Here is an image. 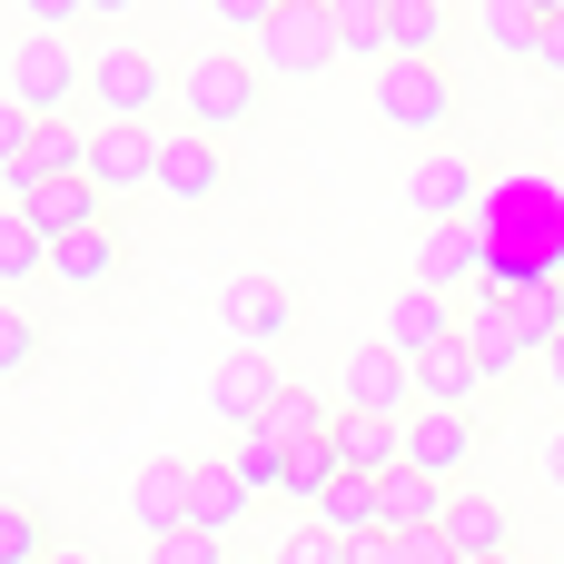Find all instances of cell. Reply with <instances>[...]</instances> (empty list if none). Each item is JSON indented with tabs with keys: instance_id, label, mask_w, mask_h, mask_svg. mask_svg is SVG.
Listing matches in <instances>:
<instances>
[{
	"instance_id": "obj_9",
	"label": "cell",
	"mask_w": 564,
	"mask_h": 564,
	"mask_svg": "<svg viewBox=\"0 0 564 564\" xmlns=\"http://www.w3.org/2000/svg\"><path fill=\"white\" fill-rule=\"evenodd\" d=\"M89 188H99V198L159 188V129H139V119H109V129H89Z\"/></svg>"
},
{
	"instance_id": "obj_45",
	"label": "cell",
	"mask_w": 564,
	"mask_h": 564,
	"mask_svg": "<svg viewBox=\"0 0 564 564\" xmlns=\"http://www.w3.org/2000/svg\"><path fill=\"white\" fill-rule=\"evenodd\" d=\"M50 564H99V555H79V545H59V555H50Z\"/></svg>"
},
{
	"instance_id": "obj_49",
	"label": "cell",
	"mask_w": 564,
	"mask_h": 564,
	"mask_svg": "<svg viewBox=\"0 0 564 564\" xmlns=\"http://www.w3.org/2000/svg\"><path fill=\"white\" fill-rule=\"evenodd\" d=\"M486 564H516V555H486Z\"/></svg>"
},
{
	"instance_id": "obj_42",
	"label": "cell",
	"mask_w": 564,
	"mask_h": 564,
	"mask_svg": "<svg viewBox=\"0 0 564 564\" xmlns=\"http://www.w3.org/2000/svg\"><path fill=\"white\" fill-rule=\"evenodd\" d=\"M535 69H564V10H545V30H535Z\"/></svg>"
},
{
	"instance_id": "obj_12",
	"label": "cell",
	"mask_w": 564,
	"mask_h": 564,
	"mask_svg": "<svg viewBox=\"0 0 564 564\" xmlns=\"http://www.w3.org/2000/svg\"><path fill=\"white\" fill-rule=\"evenodd\" d=\"M327 446H337V466H347V476H397V466H406V416H367V406H337Z\"/></svg>"
},
{
	"instance_id": "obj_16",
	"label": "cell",
	"mask_w": 564,
	"mask_h": 564,
	"mask_svg": "<svg viewBox=\"0 0 564 564\" xmlns=\"http://www.w3.org/2000/svg\"><path fill=\"white\" fill-rule=\"evenodd\" d=\"M377 337H387L397 357H426V347H446V337H456V307H446L436 288H397V297H387V327H377Z\"/></svg>"
},
{
	"instance_id": "obj_19",
	"label": "cell",
	"mask_w": 564,
	"mask_h": 564,
	"mask_svg": "<svg viewBox=\"0 0 564 564\" xmlns=\"http://www.w3.org/2000/svg\"><path fill=\"white\" fill-rule=\"evenodd\" d=\"M10 208H30V228L59 248V238H79V228H99V188L89 178H40L30 198H10Z\"/></svg>"
},
{
	"instance_id": "obj_2",
	"label": "cell",
	"mask_w": 564,
	"mask_h": 564,
	"mask_svg": "<svg viewBox=\"0 0 564 564\" xmlns=\"http://www.w3.org/2000/svg\"><path fill=\"white\" fill-rule=\"evenodd\" d=\"M178 109H188V129H238L248 109H258V59H238V50H198L188 69H178Z\"/></svg>"
},
{
	"instance_id": "obj_4",
	"label": "cell",
	"mask_w": 564,
	"mask_h": 564,
	"mask_svg": "<svg viewBox=\"0 0 564 564\" xmlns=\"http://www.w3.org/2000/svg\"><path fill=\"white\" fill-rule=\"evenodd\" d=\"M327 59H347V50H337L327 0H288V10L258 30V69H278V79H317Z\"/></svg>"
},
{
	"instance_id": "obj_3",
	"label": "cell",
	"mask_w": 564,
	"mask_h": 564,
	"mask_svg": "<svg viewBox=\"0 0 564 564\" xmlns=\"http://www.w3.org/2000/svg\"><path fill=\"white\" fill-rule=\"evenodd\" d=\"M89 99H99L109 119H139V129H149V109L178 99V89H169V69H159L139 40H109V50H89Z\"/></svg>"
},
{
	"instance_id": "obj_47",
	"label": "cell",
	"mask_w": 564,
	"mask_h": 564,
	"mask_svg": "<svg viewBox=\"0 0 564 564\" xmlns=\"http://www.w3.org/2000/svg\"><path fill=\"white\" fill-rule=\"evenodd\" d=\"M525 10H564V0H525Z\"/></svg>"
},
{
	"instance_id": "obj_34",
	"label": "cell",
	"mask_w": 564,
	"mask_h": 564,
	"mask_svg": "<svg viewBox=\"0 0 564 564\" xmlns=\"http://www.w3.org/2000/svg\"><path fill=\"white\" fill-rule=\"evenodd\" d=\"M149 564H228V535H208V525H178V535H159Z\"/></svg>"
},
{
	"instance_id": "obj_1",
	"label": "cell",
	"mask_w": 564,
	"mask_h": 564,
	"mask_svg": "<svg viewBox=\"0 0 564 564\" xmlns=\"http://www.w3.org/2000/svg\"><path fill=\"white\" fill-rule=\"evenodd\" d=\"M0 89H10V99H20L30 119H59V109H69L79 89H89V59H79V50H69L59 30H30V40L10 50V69H0Z\"/></svg>"
},
{
	"instance_id": "obj_21",
	"label": "cell",
	"mask_w": 564,
	"mask_h": 564,
	"mask_svg": "<svg viewBox=\"0 0 564 564\" xmlns=\"http://www.w3.org/2000/svg\"><path fill=\"white\" fill-rule=\"evenodd\" d=\"M476 387H486V367H476L466 327H456L446 347H426V357H416V406H476Z\"/></svg>"
},
{
	"instance_id": "obj_27",
	"label": "cell",
	"mask_w": 564,
	"mask_h": 564,
	"mask_svg": "<svg viewBox=\"0 0 564 564\" xmlns=\"http://www.w3.org/2000/svg\"><path fill=\"white\" fill-rule=\"evenodd\" d=\"M248 486H238V466H198V506H188V525H208V535H238L248 525Z\"/></svg>"
},
{
	"instance_id": "obj_22",
	"label": "cell",
	"mask_w": 564,
	"mask_h": 564,
	"mask_svg": "<svg viewBox=\"0 0 564 564\" xmlns=\"http://www.w3.org/2000/svg\"><path fill=\"white\" fill-rule=\"evenodd\" d=\"M377 496H387V535H426V525H446V496H456V486L397 466V476H377Z\"/></svg>"
},
{
	"instance_id": "obj_28",
	"label": "cell",
	"mask_w": 564,
	"mask_h": 564,
	"mask_svg": "<svg viewBox=\"0 0 564 564\" xmlns=\"http://www.w3.org/2000/svg\"><path fill=\"white\" fill-rule=\"evenodd\" d=\"M387 40H397V59H446V0H397Z\"/></svg>"
},
{
	"instance_id": "obj_40",
	"label": "cell",
	"mask_w": 564,
	"mask_h": 564,
	"mask_svg": "<svg viewBox=\"0 0 564 564\" xmlns=\"http://www.w3.org/2000/svg\"><path fill=\"white\" fill-rule=\"evenodd\" d=\"M20 10H30L40 30H69V20H89V0H20Z\"/></svg>"
},
{
	"instance_id": "obj_41",
	"label": "cell",
	"mask_w": 564,
	"mask_h": 564,
	"mask_svg": "<svg viewBox=\"0 0 564 564\" xmlns=\"http://www.w3.org/2000/svg\"><path fill=\"white\" fill-rule=\"evenodd\" d=\"M347 564H397V535L377 525V535H347Z\"/></svg>"
},
{
	"instance_id": "obj_29",
	"label": "cell",
	"mask_w": 564,
	"mask_h": 564,
	"mask_svg": "<svg viewBox=\"0 0 564 564\" xmlns=\"http://www.w3.org/2000/svg\"><path fill=\"white\" fill-rule=\"evenodd\" d=\"M50 268V238L30 228V208H0V288H30Z\"/></svg>"
},
{
	"instance_id": "obj_14",
	"label": "cell",
	"mask_w": 564,
	"mask_h": 564,
	"mask_svg": "<svg viewBox=\"0 0 564 564\" xmlns=\"http://www.w3.org/2000/svg\"><path fill=\"white\" fill-rule=\"evenodd\" d=\"M406 208H416L426 228H446V218H476V169H466L456 149H426V159L406 169Z\"/></svg>"
},
{
	"instance_id": "obj_39",
	"label": "cell",
	"mask_w": 564,
	"mask_h": 564,
	"mask_svg": "<svg viewBox=\"0 0 564 564\" xmlns=\"http://www.w3.org/2000/svg\"><path fill=\"white\" fill-rule=\"evenodd\" d=\"M397 564H466L446 545V525H426V535H397Z\"/></svg>"
},
{
	"instance_id": "obj_13",
	"label": "cell",
	"mask_w": 564,
	"mask_h": 564,
	"mask_svg": "<svg viewBox=\"0 0 564 564\" xmlns=\"http://www.w3.org/2000/svg\"><path fill=\"white\" fill-rule=\"evenodd\" d=\"M159 188H169V198H188V208H198V198H218V188H228L218 139H208V129H159Z\"/></svg>"
},
{
	"instance_id": "obj_17",
	"label": "cell",
	"mask_w": 564,
	"mask_h": 564,
	"mask_svg": "<svg viewBox=\"0 0 564 564\" xmlns=\"http://www.w3.org/2000/svg\"><path fill=\"white\" fill-rule=\"evenodd\" d=\"M446 545H456L466 564H486V555H516V525H506V506H496V496L456 486V496H446Z\"/></svg>"
},
{
	"instance_id": "obj_10",
	"label": "cell",
	"mask_w": 564,
	"mask_h": 564,
	"mask_svg": "<svg viewBox=\"0 0 564 564\" xmlns=\"http://www.w3.org/2000/svg\"><path fill=\"white\" fill-rule=\"evenodd\" d=\"M278 387H288V377H278L258 347H238V357H218V367H208V416H228V426L248 436V426L278 406Z\"/></svg>"
},
{
	"instance_id": "obj_24",
	"label": "cell",
	"mask_w": 564,
	"mask_h": 564,
	"mask_svg": "<svg viewBox=\"0 0 564 564\" xmlns=\"http://www.w3.org/2000/svg\"><path fill=\"white\" fill-rule=\"evenodd\" d=\"M327 426H337V406H317L307 387H278V406L258 416V436H268V446H288V456H297V446H317Z\"/></svg>"
},
{
	"instance_id": "obj_26",
	"label": "cell",
	"mask_w": 564,
	"mask_h": 564,
	"mask_svg": "<svg viewBox=\"0 0 564 564\" xmlns=\"http://www.w3.org/2000/svg\"><path fill=\"white\" fill-rule=\"evenodd\" d=\"M50 278H69V288H109V278H119V238H109V228L59 238V248H50Z\"/></svg>"
},
{
	"instance_id": "obj_8",
	"label": "cell",
	"mask_w": 564,
	"mask_h": 564,
	"mask_svg": "<svg viewBox=\"0 0 564 564\" xmlns=\"http://www.w3.org/2000/svg\"><path fill=\"white\" fill-rule=\"evenodd\" d=\"M476 436H486L476 406H416V416H406V466L436 476V486H456V476L476 466Z\"/></svg>"
},
{
	"instance_id": "obj_6",
	"label": "cell",
	"mask_w": 564,
	"mask_h": 564,
	"mask_svg": "<svg viewBox=\"0 0 564 564\" xmlns=\"http://www.w3.org/2000/svg\"><path fill=\"white\" fill-rule=\"evenodd\" d=\"M337 406H367V416H416V357H397L387 337L347 347V377H337Z\"/></svg>"
},
{
	"instance_id": "obj_32",
	"label": "cell",
	"mask_w": 564,
	"mask_h": 564,
	"mask_svg": "<svg viewBox=\"0 0 564 564\" xmlns=\"http://www.w3.org/2000/svg\"><path fill=\"white\" fill-rule=\"evenodd\" d=\"M535 30H545V10H525V0H486V40H496L506 59H535Z\"/></svg>"
},
{
	"instance_id": "obj_38",
	"label": "cell",
	"mask_w": 564,
	"mask_h": 564,
	"mask_svg": "<svg viewBox=\"0 0 564 564\" xmlns=\"http://www.w3.org/2000/svg\"><path fill=\"white\" fill-rule=\"evenodd\" d=\"M278 10H288V0H208V20H218V30H248V40H258Z\"/></svg>"
},
{
	"instance_id": "obj_30",
	"label": "cell",
	"mask_w": 564,
	"mask_h": 564,
	"mask_svg": "<svg viewBox=\"0 0 564 564\" xmlns=\"http://www.w3.org/2000/svg\"><path fill=\"white\" fill-rule=\"evenodd\" d=\"M0 564H50V525L30 496H0Z\"/></svg>"
},
{
	"instance_id": "obj_20",
	"label": "cell",
	"mask_w": 564,
	"mask_h": 564,
	"mask_svg": "<svg viewBox=\"0 0 564 564\" xmlns=\"http://www.w3.org/2000/svg\"><path fill=\"white\" fill-rule=\"evenodd\" d=\"M466 347H476V367H486V377H516V367L535 357V337H525V317H516L506 297H476V317H466Z\"/></svg>"
},
{
	"instance_id": "obj_5",
	"label": "cell",
	"mask_w": 564,
	"mask_h": 564,
	"mask_svg": "<svg viewBox=\"0 0 564 564\" xmlns=\"http://www.w3.org/2000/svg\"><path fill=\"white\" fill-rule=\"evenodd\" d=\"M446 109H456L446 59H387V69H377V119H387V129L426 139V129H446Z\"/></svg>"
},
{
	"instance_id": "obj_44",
	"label": "cell",
	"mask_w": 564,
	"mask_h": 564,
	"mask_svg": "<svg viewBox=\"0 0 564 564\" xmlns=\"http://www.w3.org/2000/svg\"><path fill=\"white\" fill-rule=\"evenodd\" d=\"M545 377H555V397H564V337H555V347H545Z\"/></svg>"
},
{
	"instance_id": "obj_35",
	"label": "cell",
	"mask_w": 564,
	"mask_h": 564,
	"mask_svg": "<svg viewBox=\"0 0 564 564\" xmlns=\"http://www.w3.org/2000/svg\"><path fill=\"white\" fill-rule=\"evenodd\" d=\"M30 357H40V327H30V307H20V297H0V377H20Z\"/></svg>"
},
{
	"instance_id": "obj_11",
	"label": "cell",
	"mask_w": 564,
	"mask_h": 564,
	"mask_svg": "<svg viewBox=\"0 0 564 564\" xmlns=\"http://www.w3.org/2000/svg\"><path fill=\"white\" fill-rule=\"evenodd\" d=\"M188 506H198V466L188 456H159V466H139L129 476V516H139V535L159 545V535H178L188 525Z\"/></svg>"
},
{
	"instance_id": "obj_18",
	"label": "cell",
	"mask_w": 564,
	"mask_h": 564,
	"mask_svg": "<svg viewBox=\"0 0 564 564\" xmlns=\"http://www.w3.org/2000/svg\"><path fill=\"white\" fill-rule=\"evenodd\" d=\"M40 178H89V129H69V119H40L30 159L10 169V198H30Z\"/></svg>"
},
{
	"instance_id": "obj_36",
	"label": "cell",
	"mask_w": 564,
	"mask_h": 564,
	"mask_svg": "<svg viewBox=\"0 0 564 564\" xmlns=\"http://www.w3.org/2000/svg\"><path fill=\"white\" fill-rule=\"evenodd\" d=\"M268 564H347V535H327V525H297V535H288Z\"/></svg>"
},
{
	"instance_id": "obj_15",
	"label": "cell",
	"mask_w": 564,
	"mask_h": 564,
	"mask_svg": "<svg viewBox=\"0 0 564 564\" xmlns=\"http://www.w3.org/2000/svg\"><path fill=\"white\" fill-rule=\"evenodd\" d=\"M466 278H486V238H476V218H446V228H426L416 238V278L406 288H466Z\"/></svg>"
},
{
	"instance_id": "obj_37",
	"label": "cell",
	"mask_w": 564,
	"mask_h": 564,
	"mask_svg": "<svg viewBox=\"0 0 564 564\" xmlns=\"http://www.w3.org/2000/svg\"><path fill=\"white\" fill-rule=\"evenodd\" d=\"M30 139H40V119H30V109H20V99L0 89V178H10V169L30 159Z\"/></svg>"
},
{
	"instance_id": "obj_25",
	"label": "cell",
	"mask_w": 564,
	"mask_h": 564,
	"mask_svg": "<svg viewBox=\"0 0 564 564\" xmlns=\"http://www.w3.org/2000/svg\"><path fill=\"white\" fill-rule=\"evenodd\" d=\"M317 525H327V535H377V525H387V496H377V476H337V486L317 496Z\"/></svg>"
},
{
	"instance_id": "obj_23",
	"label": "cell",
	"mask_w": 564,
	"mask_h": 564,
	"mask_svg": "<svg viewBox=\"0 0 564 564\" xmlns=\"http://www.w3.org/2000/svg\"><path fill=\"white\" fill-rule=\"evenodd\" d=\"M387 10H397V0H327V20H337V50H347V59H367V69H387V59H397V40H387Z\"/></svg>"
},
{
	"instance_id": "obj_50",
	"label": "cell",
	"mask_w": 564,
	"mask_h": 564,
	"mask_svg": "<svg viewBox=\"0 0 564 564\" xmlns=\"http://www.w3.org/2000/svg\"><path fill=\"white\" fill-rule=\"evenodd\" d=\"M555 564H564V555H555Z\"/></svg>"
},
{
	"instance_id": "obj_31",
	"label": "cell",
	"mask_w": 564,
	"mask_h": 564,
	"mask_svg": "<svg viewBox=\"0 0 564 564\" xmlns=\"http://www.w3.org/2000/svg\"><path fill=\"white\" fill-rule=\"evenodd\" d=\"M228 466H238V486H248V496H288V446H268L258 426L238 436V456H228Z\"/></svg>"
},
{
	"instance_id": "obj_43",
	"label": "cell",
	"mask_w": 564,
	"mask_h": 564,
	"mask_svg": "<svg viewBox=\"0 0 564 564\" xmlns=\"http://www.w3.org/2000/svg\"><path fill=\"white\" fill-rule=\"evenodd\" d=\"M545 486H555V496H564V426H555V436H545Z\"/></svg>"
},
{
	"instance_id": "obj_33",
	"label": "cell",
	"mask_w": 564,
	"mask_h": 564,
	"mask_svg": "<svg viewBox=\"0 0 564 564\" xmlns=\"http://www.w3.org/2000/svg\"><path fill=\"white\" fill-rule=\"evenodd\" d=\"M337 476H347V466H337V446H327V436H317V446H297V456H288V496H297V506H317V496H327V486H337Z\"/></svg>"
},
{
	"instance_id": "obj_48",
	"label": "cell",
	"mask_w": 564,
	"mask_h": 564,
	"mask_svg": "<svg viewBox=\"0 0 564 564\" xmlns=\"http://www.w3.org/2000/svg\"><path fill=\"white\" fill-rule=\"evenodd\" d=\"M555 159H564V119H555Z\"/></svg>"
},
{
	"instance_id": "obj_46",
	"label": "cell",
	"mask_w": 564,
	"mask_h": 564,
	"mask_svg": "<svg viewBox=\"0 0 564 564\" xmlns=\"http://www.w3.org/2000/svg\"><path fill=\"white\" fill-rule=\"evenodd\" d=\"M89 10H139V0H89Z\"/></svg>"
},
{
	"instance_id": "obj_7",
	"label": "cell",
	"mask_w": 564,
	"mask_h": 564,
	"mask_svg": "<svg viewBox=\"0 0 564 564\" xmlns=\"http://www.w3.org/2000/svg\"><path fill=\"white\" fill-rule=\"evenodd\" d=\"M218 327H228L238 347H258V357H268V347L297 327V297H288V278H258V268H248V278H228V288H218Z\"/></svg>"
}]
</instances>
